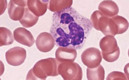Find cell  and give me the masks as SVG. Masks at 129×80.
<instances>
[{
  "label": "cell",
  "instance_id": "2",
  "mask_svg": "<svg viewBox=\"0 0 129 80\" xmlns=\"http://www.w3.org/2000/svg\"><path fill=\"white\" fill-rule=\"evenodd\" d=\"M60 63L56 58H49L40 60L29 71L26 80H46L48 76L59 75L58 67Z\"/></svg>",
  "mask_w": 129,
  "mask_h": 80
},
{
  "label": "cell",
  "instance_id": "5",
  "mask_svg": "<svg viewBox=\"0 0 129 80\" xmlns=\"http://www.w3.org/2000/svg\"><path fill=\"white\" fill-rule=\"evenodd\" d=\"M58 72L64 80H82L83 76L82 68L79 64L74 62L60 63Z\"/></svg>",
  "mask_w": 129,
  "mask_h": 80
},
{
  "label": "cell",
  "instance_id": "14",
  "mask_svg": "<svg viewBox=\"0 0 129 80\" xmlns=\"http://www.w3.org/2000/svg\"><path fill=\"white\" fill-rule=\"evenodd\" d=\"M39 19V17L35 15L26 7L23 16L19 22L24 27L30 28L36 24Z\"/></svg>",
  "mask_w": 129,
  "mask_h": 80
},
{
  "label": "cell",
  "instance_id": "6",
  "mask_svg": "<svg viewBox=\"0 0 129 80\" xmlns=\"http://www.w3.org/2000/svg\"><path fill=\"white\" fill-rule=\"evenodd\" d=\"M81 58L83 64L90 68L98 67L100 64L102 60L100 50L94 47L86 49L81 55Z\"/></svg>",
  "mask_w": 129,
  "mask_h": 80
},
{
  "label": "cell",
  "instance_id": "18",
  "mask_svg": "<svg viewBox=\"0 0 129 80\" xmlns=\"http://www.w3.org/2000/svg\"><path fill=\"white\" fill-rule=\"evenodd\" d=\"M117 24L118 29V34L125 33L128 29L129 23L126 19L120 15L112 17Z\"/></svg>",
  "mask_w": 129,
  "mask_h": 80
},
{
  "label": "cell",
  "instance_id": "10",
  "mask_svg": "<svg viewBox=\"0 0 129 80\" xmlns=\"http://www.w3.org/2000/svg\"><path fill=\"white\" fill-rule=\"evenodd\" d=\"M14 39L20 44L31 47L35 43V40L31 32L23 27L15 29L13 32Z\"/></svg>",
  "mask_w": 129,
  "mask_h": 80
},
{
  "label": "cell",
  "instance_id": "13",
  "mask_svg": "<svg viewBox=\"0 0 129 80\" xmlns=\"http://www.w3.org/2000/svg\"><path fill=\"white\" fill-rule=\"evenodd\" d=\"M98 9L105 16L112 18L117 16L119 13L118 6L112 1H105L100 3Z\"/></svg>",
  "mask_w": 129,
  "mask_h": 80
},
{
  "label": "cell",
  "instance_id": "8",
  "mask_svg": "<svg viewBox=\"0 0 129 80\" xmlns=\"http://www.w3.org/2000/svg\"><path fill=\"white\" fill-rule=\"evenodd\" d=\"M26 7L27 1H10L8 4V8L10 18L13 20L19 21L23 17Z\"/></svg>",
  "mask_w": 129,
  "mask_h": 80
},
{
  "label": "cell",
  "instance_id": "12",
  "mask_svg": "<svg viewBox=\"0 0 129 80\" xmlns=\"http://www.w3.org/2000/svg\"><path fill=\"white\" fill-rule=\"evenodd\" d=\"M49 1H27V7L37 17L44 15L47 10Z\"/></svg>",
  "mask_w": 129,
  "mask_h": 80
},
{
  "label": "cell",
  "instance_id": "9",
  "mask_svg": "<svg viewBox=\"0 0 129 80\" xmlns=\"http://www.w3.org/2000/svg\"><path fill=\"white\" fill-rule=\"evenodd\" d=\"M36 43L37 49L43 53L51 51L55 44L52 35L47 32H43L39 34L36 38Z\"/></svg>",
  "mask_w": 129,
  "mask_h": 80
},
{
  "label": "cell",
  "instance_id": "19",
  "mask_svg": "<svg viewBox=\"0 0 129 80\" xmlns=\"http://www.w3.org/2000/svg\"><path fill=\"white\" fill-rule=\"evenodd\" d=\"M106 80H127L124 73L120 71H114L108 75Z\"/></svg>",
  "mask_w": 129,
  "mask_h": 80
},
{
  "label": "cell",
  "instance_id": "17",
  "mask_svg": "<svg viewBox=\"0 0 129 80\" xmlns=\"http://www.w3.org/2000/svg\"><path fill=\"white\" fill-rule=\"evenodd\" d=\"M1 47L11 45L14 42L13 35L11 31L6 28H0Z\"/></svg>",
  "mask_w": 129,
  "mask_h": 80
},
{
  "label": "cell",
  "instance_id": "16",
  "mask_svg": "<svg viewBox=\"0 0 129 80\" xmlns=\"http://www.w3.org/2000/svg\"><path fill=\"white\" fill-rule=\"evenodd\" d=\"M104 68L101 65L96 68L87 69V77L88 80H104L105 77Z\"/></svg>",
  "mask_w": 129,
  "mask_h": 80
},
{
  "label": "cell",
  "instance_id": "1",
  "mask_svg": "<svg viewBox=\"0 0 129 80\" xmlns=\"http://www.w3.org/2000/svg\"><path fill=\"white\" fill-rule=\"evenodd\" d=\"M92 27L90 20L71 7L53 14L50 32L57 46L78 50L84 45Z\"/></svg>",
  "mask_w": 129,
  "mask_h": 80
},
{
  "label": "cell",
  "instance_id": "3",
  "mask_svg": "<svg viewBox=\"0 0 129 80\" xmlns=\"http://www.w3.org/2000/svg\"><path fill=\"white\" fill-rule=\"evenodd\" d=\"M99 46L102 50V57L109 62H113L120 56V49L114 36L107 35L101 39Z\"/></svg>",
  "mask_w": 129,
  "mask_h": 80
},
{
  "label": "cell",
  "instance_id": "4",
  "mask_svg": "<svg viewBox=\"0 0 129 80\" xmlns=\"http://www.w3.org/2000/svg\"><path fill=\"white\" fill-rule=\"evenodd\" d=\"M92 27L100 31L105 35H113V21L111 18L105 16L99 11H96L91 15Z\"/></svg>",
  "mask_w": 129,
  "mask_h": 80
},
{
  "label": "cell",
  "instance_id": "15",
  "mask_svg": "<svg viewBox=\"0 0 129 80\" xmlns=\"http://www.w3.org/2000/svg\"><path fill=\"white\" fill-rule=\"evenodd\" d=\"M73 1H49L48 8L51 12H59L67 8L71 7Z\"/></svg>",
  "mask_w": 129,
  "mask_h": 80
},
{
  "label": "cell",
  "instance_id": "7",
  "mask_svg": "<svg viewBox=\"0 0 129 80\" xmlns=\"http://www.w3.org/2000/svg\"><path fill=\"white\" fill-rule=\"evenodd\" d=\"M26 57V50L18 46L10 49L5 54L7 62L9 65L14 66L21 65L24 62Z\"/></svg>",
  "mask_w": 129,
  "mask_h": 80
},
{
  "label": "cell",
  "instance_id": "11",
  "mask_svg": "<svg viewBox=\"0 0 129 80\" xmlns=\"http://www.w3.org/2000/svg\"><path fill=\"white\" fill-rule=\"evenodd\" d=\"M77 55L76 50L68 47H59L55 52V57L60 63L74 62Z\"/></svg>",
  "mask_w": 129,
  "mask_h": 80
}]
</instances>
